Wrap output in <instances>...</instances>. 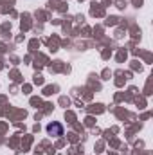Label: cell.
Listing matches in <instances>:
<instances>
[{
    "label": "cell",
    "instance_id": "6da1fadb",
    "mask_svg": "<svg viewBox=\"0 0 153 155\" xmlns=\"http://www.w3.org/2000/svg\"><path fill=\"white\" fill-rule=\"evenodd\" d=\"M47 132L50 134V135H63V128H61V124H58V123H52V124H49L47 126Z\"/></svg>",
    "mask_w": 153,
    "mask_h": 155
}]
</instances>
